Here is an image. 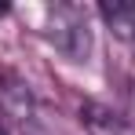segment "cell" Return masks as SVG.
<instances>
[{"mask_svg":"<svg viewBox=\"0 0 135 135\" xmlns=\"http://www.w3.org/2000/svg\"><path fill=\"white\" fill-rule=\"evenodd\" d=\"M0 117H7V120H15L22 128H29L33 117H37L33 88L11 69H0Z\"/></svg>","mask_w":135,"mask_h":135,"instance_id":"6da1fadb","label":"cell"},{"mask_svg":"<svg viewBox=\"0 0 135 135\" xmlns=\"http://www.w3.org/2000/svg\"><path fill=\"white\" fill-rule=\"evenodd\" d=\"M51 40L59 51H66L69 59H80V55H88V22L80 18V11L77 7H55V22H51Z\"/></svg>","mask_w":135,"mask_h":135,"instance_id":"7a4b0ae2","label":"cell"},{"mask_svg":"<svg viewBox=\"0 0 135 135\" xmlns=\"http://www.w3.org/2000/svg\"><path fill=\"white\" fill-rule=\"evenodd\" d=\"M80 124L88 135H135V124L128 117L113 113L102 102H84L80 106Z\"/></svg>","mask_w":135,"mask_h":135,"instance_id":"3957f363","label":"cell"},{"mask_svg":"<svg viewBox=\"0 0 135 135\" xmlns=\"http://www.w3.org/2000/svg\"><path fill=\"white\" fill-rule=\"evenodd\" d=\"M99 18L117 40H135V0H102Z\"/></svg>","mask_w":135,"mask_h":135,"instance_id":"277c9868","label":"cell"},{"mask_svg":"<svg viewBox=\"0 0 135 135\" xmlns=\"http://www.w3.org/2000/svg\"><path fill=\"white\" fill-rule=\"evenodd\" d=\"M7 11H11V4H4V0H0V15H7Z\"/></svg>","mask_w":135,"mask_h":135,"instance_id":"5b68a950","label":"cell"},{"mask_svg":"<svg viewBox=\"0 0 135 135\" xmlns=\"http://www.w3.org/2000/svg\"><path fill=\"white\" fill-rule=\"evenodd\" d=\"M0 135H7V128H4V124H0Z\"/></svg>","mask_w":135,"mask_h":135,"instance_id":"8992f818","label":"cell"}]
</instances>
